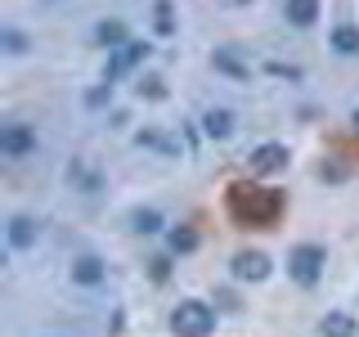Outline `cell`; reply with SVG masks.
Returning a JSON list of instances; mask_svg holds the SVG:
<instances>
[{"label": "cell", "instance_id": "obj_13", "mask_svg": "<svg viewBox=\"0 0 359 337\" xmlns=\"http://www.w3.org/2000/svg\"><path fill=\"white\" fill-rule=\"evenodd\" d=\"M130 230H135V234H157V230H162V216H157L153 207H140V211L130 216Z\"/></svg>", "mask_w": 359, "mask_h": 337}, {"label": "cell", "instance_id": "obj_16", "mask_svg": "<svg viewBox=\"0 0 359 337\" xmlns=\"http://www.w3.org/2000/svg\"><path fill=\"white\" fill-rule=\"evenodd\" d=\"M153 22H157V32H162V37H171V32H175V18H171V0H157V5H153Z\"/></svg>", "mask_w": 359, "mask_h": 337}, {"label": "cell", "instance_id": "obj_17", "mask_svg": "<svg viewBox=\"0 0 359 337\" xmlns=\"http://www.w3.org/2000/svg\"><path fill=\"white\" fill-rule=\"evenodd\" d=\"M95 37L104 41V45H117V50H121V45H126V27H121V22H99Z\"/></svg>", "mask_w": 359, "mask_h": 337}, {"label": "cell", "instance_id": "obj_15", "mask_svg": "<svg viewBox=\"0 0 359 337\" xmlns=\"http://www.w3.org/2000/svg\"><path fill=\"white\" fill-rule=\"evenodd\" d=\"M216 67H220V72H229V77H247V72H252V67H247L238 54H229V50H216Z\"/></svg>", "mask_w": 359, "mask_h": 337}, {"label": "cell", "instance_id": "obj_11", "mask_svg": "<svg viewBox=\"0 0 359 337\" xmlns=\"http://www.w3.org/2000/svg\"><path fill=\"white\" fill-rule=\"evenodd\" d=\"M9 243H14V247H32V243H36V220H32V216H14V220H9Z\"/></svg>", "mask_w": 359, "mask_h": 337}, {"label": "cell", "instance_id": "obj_5", "mask_svg": "<svg viewBox=\"0 0 359 337\" xmlns=\"http://www.w3.org/2000/svg\"><path fill=\"white\" fill-rule=\"evenodd\" d=\"M233 279H247V284L269 279V256L265 252H238L233 256Z\"/></svg>", "mask_w": 359, "mask_h": 337}, {"label": "cell", "instance_id": "obj_12", "mask_svg": "<svg viewBox=\"0 0 359 337\" xmlns=\"http://www.w3.org/2000/svg\"><path fill=\"white\" fill-rule=\"evenodd\" d=\"M323 337H359V329H355L351 315L332 310V315H323Z\"/></svg>", "mask_w": 359, "mask_h": 337}, {"label": "cell", "instance_id": "obj_22", "mask_svg": "<svg viewBox=\"0 0 359 337\" xmlns=\"http://www.w3.org/2000/svg\"><path fill=\"white\" fill-rule=\"evenodd\" d=\"M108 95H112V86H95V90L86 95V104H90V108H99V104H108Z\"/></svg>", "mask_w": 359, "mask_h": 337}, {"label": "cell", "instance_id": "obj_10", "mask_svg": "<svg viewBox=\"0 0 359 337\" xmlns=\"http://www.w3.org/2000/svg\"><path fill=\"white\" fill-rule=\"evenodd\" d=\"M202 131H207L211 140H224V135L233 131V112L229 108H211L207 117H202Z\"/></svg>", "mask_w": 359, "mask_h": 337}, {"label": "cell", "instance_id": "obj_18", "mask_svg": "<svg viewBox=\"0 0 359 337\" xmlns=\"http://www.w3.org/2000/svg\"><path fill=\"white\" fill-rule=\"evenodd\" d=\"M198 247V234L189 230V225H180V230H171V252H194Z\"/></svg>", "mask_w": 359, "mask_h": 337}, {"label": "cell", "instance_id": "obj_20", "mask_svg": "<svg viewBox=\"0 0 359 337\" xmlns=\"http://www.w3.org/2000/svg\"><path fill=\"white\" fill-rule=\"evenodd\" d=\"M5 50L9 54H27V37H22V32H5Z\"/></svg>", "mask_w": 359, "mask_h": 337}, {"label": "cell", "instance_id": "obj_4", "mask_svg": "<svg viewBox=\"0 0 359 337\" xmlns=\"http://www.w3.org/2000/svg\"><path fill=\"white\" fill-rule=\"evenodd\" d=\"M32 149H36V131L18 126V121L0 131V153H5V157H27Z\"/></svg>", "mask_w": 359, "mask_h": 337}, {"label": "cell", "instance_id": "obj_1", "mask_svg": "<svg viewBox=\"0 0 359 337\" xmlns=\"http://www.w3.org/2000/svg\"><path fill=\"white\" fill-rule=\"evenodd\" d=\"M229 211L238 225H274L283 216V194L238 180V185H229Z\"/></svg>", "mask_w": 359, "mask_h": 337}, {"label": "cell", "instance_id": "obj_6", "mask_svg": "<svg viewBox=\"0 0 359 337\" xmlns=\"http://www.w3.org/2000/svg\"><path fill=\"white\" fill-rule=\"evenodd\" d=\"M144 54H149V45H140V41H126L117 54H112V63H108V72H104V77H108V81H117V77H121V72H130V67L140 63Z\"/></svg>", "mask_w": 359, "mask_h": 337}, {"label": "cell", "instance_id": "obj_8", "mask_svg": "<svg viewBox=\"0 0 359 337\" xmlns=\"http://www.w3.org/2000/svg\"><path fill=\"white\" fill-rule=\"evenodd\" d=\"M72 279L76 284H99V279H104V261H99V256H76L72 261Z\"/></svg>", "mask_w": 359, "mask_h": 337}, {"label": "cell", "instance_id": "obj_19", "mask_svg": "<svg viewBox=\"0 0 359 337\" xmlns=\"http://www.w3.org/2000/svg\"><path fill=\"white\" fill-rule=\"evenodd\" d=\"M135 90H140V95H149V99H162L166 95V90H162V77H140V86H135Z\"/></svg>", "mask_w": 359, "mask_h": 337}, {"label": "cell", "instance_id": "obj_7", "mask_svg": "<svg viewBox=\"0 0 359 337\" xmlns=\"http://www.w3.org/2000/svg\"><path fill=\"white\" fill-rule=\"evenodd\" d=\"M287 166V149L283 144H261L252 153V171H283Z\"/></svg>", "mask_w": 359, "mask_h": 337}, {"label": "cell", "instance_id": "obj_3", "mask_svg": "<svg viewBox=\"0 0 359 337\" xmlns=\"http://www.w3.org/2000/svg\"><path fill=\"white\" fill-rule=\"evenodd\" d=\"M287 270H292V279L297 284H319V275H323V247L319 243H301L297 252H292V261H287Z\"/></svg>", "mask_w": 359, "mask_h": 337}, {"label": "cell", "instance_id": "obj_2", "mask_svg": "<svg viewBox=\"0 0 359 337\" xmlns=\"http://www.w3.org/2000/svg\"><path fill=\"white\" fill-rule=\"evenodd\" d=\"M216 329V310L207 301H180L171 310V333L175 337H211Z\"/></svg>", "mask_w": 359, "mask_h": 337}, {"label": "cell", "instance_id": "obj_21", "mask_svg": "<svg viewBox=\"0 0 359 337\" xmlns=\"http://www.w3.org/2000/svg\"><path fill=\"white\" fill-rule=\"evenodd\" d=\"M346 171H351L346 162H328V166H319V176H323V180H346Z\"/></svg>", "mask_w": 359, "mask_h": 337}, {"label": "cell", "instance_id": "obj_9", "mask_svg": "<svg viewBox=\"0 0 359 337\" xmlns=\"http://www.w3.org/2000/svg\"><path fill=\"white\" fill-rule=\"evenodd\" d=\"M283 14H287V22H297V27H310V22L319 18V0H287Z\"/></svg>", "mask_w": 359, "mask_h": 337}, {"label": "cell", "instance_id": "obj_14", "mask_svg": "<svg viewBox=\"0 0 359 337\" xmlns=\"http://www.w3.org/2000/svg\"><path fill=\"white\" fill-rule=\"evenodd\" d=\"M332 50L337 54H359V27H337L332 32Z\"/></svg>", "mask_w": 359, "mask_h": 337}]
</instances>
